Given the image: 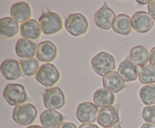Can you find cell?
Wrapping results in <instances>:
<instances>
[{
  "mask_svg": "<svg viewBox=\"0 0 155 128\" xmlns=\"http://www.w3.org/2000/svg\"><path fill=\"white\" fill-rule=\"evenodd\" d=\"M104 128H122V127H121L120 124H114V125H112V126H107V127H104Z\"/></svg>",
  "mask_w": 155,
  "mask_h": 128,
  "instance_id": "obj_33",
  "label": "cell"
},
{
  "mask_svg": "<svg viewBox=\"0 0 155 128\" xmlns=\"http://www.w3.org/2000/svg\"><path fill=\"white\" fill-rule=\"evenodd\" d=\"M149 2L150 1H140V0H138L137 1V2L138 3H139V4H141V5H145V4H148V3H149Z\"/></svg>",
  "mask_w": 155,
  "mask_h": 128,
  "instance_id": "obj_34",
  "label": "cell"
},
{
  "mask_svg": "<svg viewBox=\"0 0 155 128\" xmlns=\"http://www.w3.org/2000/svg\"><path fill=\"white\" fill-rule=\"evenodd\" d=\"M119 106H108L100 108L98 111L97 121L98 124L104 127L116 124L120 120L119 117Z\"/></svg>",
  "mask_w": 155,
  "mask_h": 128,
  "instance_id": "obj_11",
  "label": "cell"
},
{
  "mask_svg": "<svg viewBox=\"0 0 155 128\" xmlns=\"http://www.w3.org/2000/svg\"><path fill=\"white\" fill-rule=\"evenodd\" d=\"M63 120V115L56 110L47 109L40 114V122L44 128H58Z\"/></svg>",
  "mask_w": 155,
  "mask_h": 128,
  "instance_id": "obj_19",
  "label": "cell"
},
{
  "mask_svg": "<svg viewBox=\"0 0 155 128\" xmlns=\"http://www.w3.org/2000/svg\"><path fill=\"white\" fill-rule=\"evenodd\" d=\"M3 97L10 105H18L27 99L25 87L20 84H8L5 87Z\"/></svg>",
  "mask_w": 155,
  "mask_h": 128,
  "instance_id": "obj_4",
  "label": "cell"
},
{
  "mask_svg": "<svg viewBox=\"0 0 155 128\" xmlns=\"http://www.w3.org/2000/svg\"><path fill=\"white\" fill-rule=\"evenodd\" d=\"M58 128H77L74 123L71 122H63L61 124L59 125Z\"/></svg>",
  "mask_w": 155,
  "mask_h": 128,
  "instance_id": "obj_29",
  "label": "cell"
},
{
  "mask_svg": "<svg viewBox=\"0 0 155 128\" xmlns=\"http://www.w3.org/2000/svg\"><path fill=\"white\" fill-rule=\"evenodd\" d=\"M36 44L29 39H19L15 45V52L21 58H33L36 54Z\"/></svg>",
  "mask_w": 155,
  "mask_h": 128,
  "instance_id": "obj_18",
  "label": "cell"
},
{
  "mask_svg": "<svg viewBox=\"0 0 155 128\" xmlns=\"http://www.w3.org/2000/svg\"><path fill=\"white\" fill-rule=\"evenodd\" d=\"M148 13L151 17L155 20V0H151L148 4Z\"/></svg>",
  "mask_w": 155,
  "mask_h": 128,
  "instance_id": "obj_28",
  "label": "cell"
},
{
  "mask_svg": "<svg viewBox=\"0 0 155 128\" xmlns=\"http://www.w3.org/2000/svg\"><path fill=\"white\" fill-rule=\"evenodd\" d=\"M92 69L100 76H105L115 69V59L106 51H101L95 55L91 61Z\"/></svg>",
  "mask_w": 155,
  "mask_h": 128,
  "instance_id": "obj_1",
  "label": "cell"
},
{
  "mask_svg": "<svg viewBox=\"0 0 155 128\" xmlns=\"http://www.w3.org/2000/svg\"><path fill=\"white\" fill-rule=\"evenodd\" d=\"M149 61L150 63L153 66H155V47L151 48V52H150L149 56Z\"/></svg>",
  "mask_w": 155,
  "mask_h": 128,
  "instance_id": "obj_30",
  "label": "cell"
},
{
  "mask_svg": "<svg viewBox=\"0 0 155 128\" xmlns=\"http://www.w3.org/2000/svg\"><path fill=\"white\" fill-rule=\"evenodd\" d=\"M102 84L104 88L110 90L112 93H117L126 87L125 81L121 78L117 72H113L103 77Z\"/></svg>",
  "mask_w": 155,
  "mask_h": 128,
  "instance_id": "obj_17",
  "label": "cell"
},
{
  "mask_svg": "<svg viewBox=\"0 0 155 128\" xmlns=\"http://www.w3.org/2000/svg\"><path fill=\"white\" fill-rule=\"evenodd\" d=\"M139 81L143 84H152L155 83V66L147 64L141 67L139 71Z\"/></svg>",
  "mask_w": 155,
  "mask_h": 128,
  "instance_id": "obj_25",
  "label": "cell"
},
{
  "mask_svg": "<svg viewBox=\"0 0 155 128\" xmlns=\"http://www.w3.org/2000/svg\"><path fill=\"white\" fill-rule=\"evenodd\" d=\"M42 33L45 35L57 33L62 29V20L58 14L45 9L39 18Z\"/></svg>",
  "mask_w": 155,
  "mask_h": 128,
  "instance_id": "obj_2",
  "label": "cell"
},
{
  "mask_svg": "<svg viewBox=\"0 0 155 128\" xmlns=\"http://www.w3.org/2000/svg\"><path fill=\"white\" fill-rule=\"evenodd\" d=\"M21 70L26 76H32L37 73L39 69V61L36 58H26L20 60Z\"/></svg>",
  "mask_w": 155,
  "mask_h": 128,
  "instance_id": "obj_24",
  "label": "cell"
},
{
  "mask_svg": "<svg viewBox=\"0 0 155 128\" xmlns=\"http://www.w3.org/2000/svg\"><path fill=\"white\" fill-rule=\"evenodd\" d=\"M98 106L90 102H83L77 106L76 115L79 121L83 123H92L96 120L98 114Z\"/></svg>",
  "mask_w": 155,
  "mask_h": 128,
  "instance_id": "obj_9",
  "label": "cell"
},
{
  "mask_svg": "<svg viewBox=\"0 0 155 128\" xmlns=\"http://www.w3.org/2000/svg\"><path fill=\"white\" fill-rule=\"evenodd\" d=\"M149 52L145 47L142 45H136L133 47L130 51V60L137 66L143 67L149 60Z\"/></svg>",
  "mask_w": 155,
  "mask_h": 128,
  "instance_id": "obj_22",
  "label": "cell"
},
{
  "mask_svg": "<svg viewBox=\"0 0 155 128\" xmlns=\"http://www.w3.org/2000/svg\"><path fill=\"white\" fill-rule=\"evenodd\" d=\"M65 29L72 36H82L88 30L87 20L82 14H71L65 20Z\"/></svg>",
  "mask_w": 155,
  "mask_h": 128,
  "instance_id": "obj_6",
  "label": "cell"
},
{
  "mask_svg": "<svg viewBox=\"0 0 155 128\" xmlns=\"http://www.w3.org/2000/svg\"><path fill=\"white\" fill-rule=\"evenodd\" d=\"M43 103L48 109H58L65 104V97L63 91L58 87L45 89L42 93Z\"/></svg>",
  "mask_w": 155,
  "mask_h": 128,
  "instance_id": "obj_7",
  "label": "cell"
},
{
  "mask_svg": "<svg viewBox=\"0 0 155 128\" xmlns=\"http://www.w3.org/2000/svg\"><path fill=\"white\" fill-rule=\"evenodd\" d=\"M60 78V73L54 65L45 63L39 67L36 75V80L46 87H52Z\"/></svg>",
  "mask_w": 155,
  "mask_h": 128,
  "instance_id": "obj_5",
  "label": "cell"
},
{
  "mask_svg": "<svg viewBox=\"0 0 155 128\" xmlns=\"http://www.w3.org/2000/svg\"><path fill=\"white\" fill-rule=\"evenodd\" d=\"M79 128H98V126L93 123H83L80 125Z\"/></svg>",
  "mask_w": 155,
  "mask_h": 128,
  "instance_id": "obj_31",
  "label": "cell"
},
{
  "mask_svg": "<svg viewBox=\"0 0 155 128\" xmlns=\"http://www.w3.org/2000/svg\"><path fill=\"white\" fill-rule=\"evenodd\" d=\"M20 32L24 39L36 40L40 37L42 30L39 22L34 19H30L21 24Z\"/></svg>",
  "mask_w": 155,
  "mask_h": 128,
  "instance_id": "obj_15",
  "label": "cell"
},
{
  "mask_svg": "<svg viewBox=\"0 0 155 128\" xmlns=\"http://www.w3.org/2000/svg\"><path fill=\"white\" fill-rule=\"evenodd\" d=\"M142 115L145 122L155 124V105L145 106L143 108Z\"/></svg>",
  "mask_w": 155,
  "mask_h": 128,
  "instance_id": "obj_27",
  "label": "cell"
},
{
  "mask_svg": "<svg viewBox=\"0 0 155 128\" xmlns=\"http://www.w3.org/2000/svg\"><path fill=\"white\" fill-rule=\"evenodd\" d=\"M0 31L5 39H10L17 36L19 31L18 23L10 17L1 18L0 20Z\"/></svg>",
  "mask_w": 155,
  "mask_h": 128,
  "instance_id": "obj_23",
  "label": "cell"
},
{
  "mask_svg": "<svg viewBox=\"0 0 155 128\" xmlns=\"http://www.w3.org/2000/svg\"><path fill=\"white\" fill-rule=\"evenodd\" d=\"M10 14L14 20L18 23H24L30 20L32 11L29 4L24 2H19L12 5L11 8Z\"/></svg>",
  "mask_w": 155,
  "mask_h": 128,
  "instance_id": "obj_16",
  "label": "cell"
},
{
  "mask_svg": "<svg viewBox=\"0 0 155 128\" xmlns=\"http://www.w3.org/2000/svg\"><path fill=\"white\" fill-rule=\"evenodd\" d=\"M94 103L100 108L111 106L115 102V96L111 91L105 88H99L94 93Z\"/></svg>",
  "mask_w": 155,
  "mask_h": 128,
  "instance_id": "obj_21",
  "label": "cell"
},
{
  "mask_svg": "<svg viewBox=\"0 0 155 128\" xmlns=\"http://www.w3.org/2000/svg\"><path fill=\"white\" fill-rule=\"evenodd\" d=\"M141 101L147 105L155 104V84H148L141 88L139 91Z\"/></svg>",
  "mask_w": 155,
  "mask_h": 128,
  "instance_id": "obj_26",
  "label": "cell"
},
{
  "mask_svg": "<svg viewBox=\"0 0 155 128\" xmlns=\"http://www.w3.org/2000/svg\"><path fill=\"white\" fill-rule=\"evenodd\" d=\"M112 29L114 33L119 35L122 36L129 35L133 30L132 20L130 17L125 14H120L117 15L114 21Z\"/></svg>",
  "mask_w": 155,
  "mask_h": 128,
  "instance_id": "obj_20",
  "label": "cell"
},
{
  "mask_svg": "<svg viewBox=\"0 0 155 128\" xmlns=\"http://www.w3.org/2000/svg\"><path fill=\"white\" fill-rule=\"evenodd\" d=\"M37 115L36 107L31 103H24L15 107L12 113V118L21 126H27L34 121Z\"/></svg>",
  "mask_w": 155,
  "mask_h": 128,
  "instance_id": "obj_3",
  "label": "cell"
},
{
  "mask_svg": "<svg viewBox=\"0 0 155 128\" xmlns=\"http://www.w3.org/2000/svg\"><path fill=\"white\" fill-rule=\"evenodd\" d=\"M57 51V48L51 41H44L37 45L36 58L39 61L49 63L56 58Z\"/></svg>",
  "mask_w": 155,
  "mask_h": 128,
  "instance_id": "obj_13",
  "label": "cell"
},
{
  "mask_svg": "<svg viewBox=\"0 0 155 128\" xmlns=\"http://www.w3.org/2000/svg\"><path fill=\"white\" fill-rule=\"evenodd\" d=\"M27 128H44V127H42V126H39V125H31V126H28V127Z\"/></svg>",
  "mask_w": 155,
  "mask_h": 128,
  "instance_id": "obj_35",
  "label": "cell"
},
{
  "mask_svg": "<svg viewBox=\"0 0 155 128\" xmlns=\"http://www.w3.org/2000/svg\"><path fill=\"white\" fill-rule=\"evenodd\" d=\"M20 63L15 59L8 58L1 64V72L3 77L8 81H15L22 76Z\"/></svg>",
  "mask_w": 155,
  "mask_h": 128,
  "instance_id": "obj_12",
  "label": "cell"
},
{
  "mask_svg": "<svg viewBox=\"0 0 155 128\" xmlns=\"http://www.w3.org/2000/svg\"><path fill=\"white\" fill-rule=\"evenodd\" d=\"M139 69L136 64L130 60V57H127L120 64L118 67V73L121 78L127 82H131L137 79L139 77Z\"/></svg>",
  "mask_w": 155,
  "mask_h": 128,
  "instance_id": "obj_14",
  "label": "cell"
},
{
  "mask_svg": "<svg viewBox=\"0 0 155 128\" xmlns=\"http://www.w3.org/2000/svg\"><path fill=\"white\" fill-rule=\"evenodd\" d=\"M141 128H155V124H153V123H145L142 125Z\"/></svg>",
  "mask_w": 155,
  "mask_h": 128,
  "instance_id": "obj_32",
  "label": "cell"
},
{
  "mask_svg": "<svg viewBox=\"0 0 155 128\" xmlns=\"http://www.w3.org/2000/svg\"><path fill=\"white\" fill-rule=\"evenodd\" d=\"M133 30L137 33H145L149 32L154 26V20L148 13L145 11H137L131 18Z\"/></svg>",
  "mask_w": 155,
  "mask_h": 128,
  "instance_id": "obj_10",
  "label": "cell"
},
{
  "mask_svg": "<svg viewBox=\"0 0 155 128\" xmlns=\"http://www.w3.org/2000/svg\"><path fill=\"white\" fill-rule=\"evenodd\" d=\"M116 17L114 12L104 2L102 7L94 14V22L98 28L107 30L112 27Z\"/></svg>",
  "mask_w": 155,
  "mask_h": 128,
  "instance_id": "obj_8",
  "label": "cell"
}]
</instances>
